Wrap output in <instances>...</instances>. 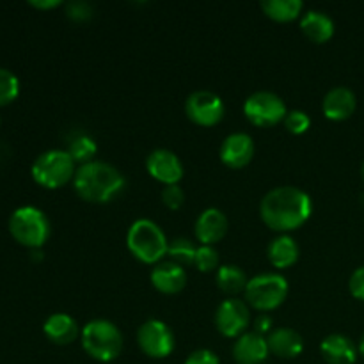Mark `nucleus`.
Masks as SVG:
<instances>
[{
	"label": "nucleus",
	"instance_id": "obj_10",
	"mask_svg": "<svg viewBox=\"0 0 364 364\" xmlns=\"http://www.w3.org/2000/svg\"><path fill=\"white\" fill-rule=\"evenodd\" d=\"M185 112L199 127H215L224 117V102L212 91H196L185 102Z\"/></svg>",
	"mask_w": 364,
	"mask_h": 364
},
{
	"label": "nucleus",
	"instance_id": "obj_5",
	"mask_svg": "<svg viewBox=\"0 0 364 364\" xmlns=\"http://www.w3.org/2000/svg\"><path fill=\"white\" fill-rule=\"evenodd\" d=\"M31 173L36 183L41 187L60 188L75 178L77 164L66 149H50L34 160Z\"/></svg>",
	"mask_w": 364,
	"mask_h": 364
},
{
	"label": "nucleus",
	"instance_id": "obj_9",
	"mask_svg": "<svg viewBox=\"0 0 364 364\" xmlns=\"http://www.w3.org/2000/svg\"><path fill=\"white\" fill-rule=\"evenodd\" d=\"M137 345L148 358L164 359L173 354L174 334L162 320H148L139 327Z\"/></svg>",
	"mask_w": 364,
	"mask_h": 364
},
{
	"label": "nucleus",
	"instance_id": "obj_26",
	"mask_svg": "<svg viewBox=\"0 0 364 364\" xmlns=\"http://www.w3.org/2000/svg\"><path fill=\"white\" fill-rule=\"evenodd\" d=\"M196 252H198V247L188 238H174L169 244V249H167V255H169L171 262L178 263L181 267L194 265Z\"/></svg>",
	"mask_w": 364,
	"mask_h": 364
},
{
	"label": "nucleus",
	"instance_id": "obj_1",
	"mask_svg": "<svg viewBox=\"0 0 364 364\" xmlns=\"http://www.w3.org/2000/svg\"><path fill=\"white\" fill-rule=\"evenodd\" d=\"M311 213L313 201L308 192L290 185L272 188L259 205L263 223L279 233L299 230L308 223Z\"/></svg>",
	"mask_w": 364,
	"mask_h": 364
},
{
	"label": "nucleus",
	"instance_id": "obj_24",
	"mask_svg": "<svg viewBox=\"0 0 364 364\" xmlns=\"http://www.w3.org/2000/svg\"><path fill=\"white\" fill-rule=\"evenodd\" d=\"M217 287L220 291L228 295H237L240 291H245L249 279L245 277V272L240 267L235 265H223L217 270Z\"/></svg>",
	"mask_w": 364,
	"mask_h": 364
},
{
	"label": "nucleus",
	"instance_id": "obj_34",
	"mask_svg": "<svg viewBox=\"0 0 364 364\" xmlns=\"http://www.w3.org/2000/svg\"><path fill=\"white\" fill-rule=\"evenodd\" d=\"M255 333L259 336H265L267 333H272V318L269 315H259L255 318Z\"/></svg>",
	"mask_w": 364,
	"mask_h": 364
},
{
	"label": "nucleus",
	"instance_id": "obj_15",
	"mask_svg": "<svg viewBox=\"0 0 364 364\" xmlns=\"http://www.w3.org/2000/svg\"><path fill=\"white\" fill-rule=\"evenodd\" d=\"M228 217L219 208H206L196 220V237L201 245H213L228 233Z\"/></svg>",
	"mask_w": 364,
	"mask_h": 364
},
{
	"label": "nucleus",
	"instance_id": "obj_30",
	"mask_svg": "<svg viewBox=\"0 0 364 364\" xmlns=\"http://www.w3.org/2000/svg\"><path fill=\"white\" fill-rule=\"evenodd\" d=\"M162 203L169 210H180L185 203V192L180 185H166L162 191Z\"/></svg>",
	"mask_w": 364,
	"mask_h": 364
},
{
	"label": "nucleus",
	"instance_id": "obj_36",
	"mask_svg": "<svg viewBox=\"0 0 364 364\" xmlns=\"http://www.w3.org/2000/svg\"><path fill=\"white\" fill-rule=\"evenodd\" d=\"M358 350H359V354L363 355L364 358V334L361 336V341H359V347H358Z\"/></svg>",
	"mask_w": 364,
	"mask_h": 364
},
{
	"label": "nucleus",
	"instance_id": "obj_37",
	"mask_svg": "<svg viewBox=\"0 0 364 364\" xmlns=\"http://www.w3.org/2000/svg\"><path fill=\"white\" fill-rule=\"evenodd\" d=\"M361 178H363V181H364V162H363V166H361Z\"/></svg>",
	"mask_w": 364,
	"mask_h": 364
},
{
	"label": "nucleus",
	"instance_id": "obj_23",
	"mask_svg": "<svg viewBox=\"0 0 364 364\" xmlns=\"http://www.w3.org/2000/svg\"><path fill=\"white\" fill-rule=\"evenodd\" d=\"M262 9L270 20L288 23L301 16L304 4L301 0H263Z\"/></svg>",
	"mask_w": 364,
	"mask_h": 364
},
{
	"label": "nucleus",
	"instance_id": "obj_14",
	"mask_svg": "<svg viewBox=\"0 0 364 364\" xmlns=\"http://www.w3.org/2000/svg\"><path fill=\"white\" fill-rule=\"evenodd\" d=\"M149 279L155 290L166 295H176L187 284V272L183 267L174 262H160L149 274Z\"/></svg>",
	"mask_w": 364,
	"mask_h": 364
},
{
	"label": "nucleus",
	"instance_id": "obj_12",
	"mask_svg": "<svg viewBox=\"0 0 364 364\" xmlns=\"http://www.w3.org/2000/svg\"><path fill=\"white\" fill-rule=\"evenodd\" d=\"M149 176L164 185H178L183 178V164L169 149H155L146 159Z\"/></svg>",
	"mask_w": 364,
	"mask_h": 364
},
{
	"label": "nucleus",
	"instance_id": "obj_3",
	"mask_svg": "<svg viewBox=\"0 0 364 364\" xmlns=\"http://www.w3.org/2000/svg\"><path fill=\"white\" fill-rule=\"evenodd\" d=\"M127 245L135 259L146 265H159L169 249L164 231L149 219H139L132 224L127 235Z\"/></svg>",
	"mask_w": 364,
	"mask_h": 364
},
{
	"label": "nucleus",
	"instance_id": "obj_13",
	"mask_svg": "<svg viewBox=\"0 0 364 364\" xmlns=\"http://www.w3.org/2000/svg\"><path fill=\"white\" fill-rule=\"evenodd\" d=\"M220 162L231 169H242L247 166L255 156V141L249 134L238 132V134L228 135L220 146Z\"/></svg>",
	"mask_w": 364,
	"mask_h": 364
},
{
	"label": "nucleus",
	"instance_id": "obj_35",
	"mask_svg": "<svg viewBox=\"0 0 364 364\" xmlns=\"http://www.w3.org/2000/svg\"><path fill=\"white\" fill-rule=\"evenodd\" d=\"M28 4H31L32 7H36V9H52V7L60 6L59 0H41V2H39V0H31Z\"/></svg>",
	"mask_w": 364,
	"mask_h": 364
},
{
	"label": "nucleus",
	"instance_id": "obj_7",
	"mask_svg": "<svg viewBox=\"0 0 364 364\" xmlns=\"http://www.w3.org/2000/svg\"><path fill=\"white\" fill-rule=\"evenodd\" d=\"M245 301L258 311H272L288 297V281L281 274H259L249 279Z\"/></svg>",
	"mask_w": 364,
	"mask_h": 364
},
{
	"label": "nucleus",
	"instance_id": "obj_29",
	"mask_svg": "<svg viewBox=\"0 0 364 364\" xmlns=\"http://www.w3.org/2000/svg\"><path fill=\"white\" fill-rule=\"evenodd\" d=\"M283 124L290 134L302 135L308 132L309 127H311V119H309V116L304 110H291V112L287 114Z\"/></svg>",
	"mask_w": 364,
	"mask_h": 364
},
{
	"label": "nucleus",
	"instance_id": "obj_11",
	"mask_svg": "<svg viewBox=\"0 0 364 364\" xmlns=\"http://www.w3.org/2000/svg\"><path fill=\"white\" fill-rule=\"evenodd\" d=\"M251 323V313L245 302L238 299H228L217 308L215 327L223 336L240 338Z\"/></svg>",
	"mask_w": 364,
	"mask_h": 364
},
{
	"label": "nucleus",
	"instance_id": "obj_16",
	"mask_svg": "<svg viewBox=\"0 0 364 364\" xmlns=\"http://www.w3.org/2000/svg\"><path fill=\"white\" fill-rule=\"evenodd\" d=\"M269 343L265 336H259L255 331L242 334L233 345V359L237 364H263L269 358Z\"/></svg>",
	"mask_w": 364,
	"mask_h": 364
},
{
	"label": "nucleus",
	"instance_id": "obj_8",
	"mask_svg": "<svg viewBox=\"0 0 364 364\" xmlns=\"http://www.w3.org/2000/svg\"><path fill=\"white\" fill-rule=\"evenodd\" d=\"M244 114L255 127L269 128L284 121L288 110L281 96L270 91H258L244 103Z\"/></svg>",
	"mask_w": 364,
	"mask_h": 364
},
{
	"label": "nucleus",
	"instance_id": "obj_19",
	"mask_svg": "<svg viewBox=\"0 0 364 364\" xmlns=\"http://www.w3.org/2000/svg\"><path fill=\"white\" fill-rule=\"evenodd\" d=\"M320 352L329 364H355L359 350L350 338L343 334H331L320 343Z\"/></svg>",
	"mask_w": 364,
	"mask_h": 364
},
{
	"label": "nucleus",
	"instance_id": "obj_6",
	"mask_svg": "<svg viewBox=\"0 0 364 364\" xmlns=\"http://www.w3.org/2000/svg\"><path fill=\"white\" fill-rule=\"evenodd\" d=\"M9 231L18 244L28 249H41L50 237V223L45 213L34 206L14 210L9 219Z\"/></svg>",
	"mask_w": 364,
	"mask_h": 364
},
{
	"label": "nucleus",
	"instance_id": "obj_18",
	"mask_svg": "<svg viewBox=\"0 0 364 364\" xmlns=\"http://www.w3.org/2000/svg\"><path fill=\"white\" fill-rule=\"evenodd\" d=\"M267 343H269L270 354L281 359H295L304 350V340L301 334L288 327L272 331L267 338Z\"/></svg>",
	"mask_w": 364,
	"mask_h": 364
},
{
	"label": "nucleus",
	"instance_id": "obj_22",
	"mask_svg": "<svg viewBox=\"0 0 364 364\" xmlns=\"http://www.w3.org/2000/svg\"><path fill=\"white\" fill-rule=\"evenodd\" d=\"M267 256H269V262L276 269H290L299 259V245L291 237L281 235V237L274 238L270 242L269 249H267Z\"/></svg>",
	"mask_w": 364,
	"mask_h": 364
},
{
	"label": "nucleus",
	"instance_id": "obj_17",
	"mask_svg": "<svg viewBox=\"0 0 364 364\" xmlns=\"http://www.w3.org/2000/svg\"><path fill=\"white\" fill-rule=\"evenodd\" d=\"M358 98L348 87H334L326 95L322 102L323 116L331 121H345L355 112Z\"/></svg>",
	"mask_w": 364,
	"mask_h": 364
},
{
	"label": "nucleus",
	"instance_id": "obj_32",
	"mask_svg": "<svg viewBox=\"0 0 364 364\" xmlns=\"http://www.w3.org/2000/svg\"><path fill=\"white\" fill-rule=\"evenodd\" d=\"M348 290H350L352 297L364 302V265L354 270L350 281H348Z\"/></svg>",
	"mask_w": 364,
	"mask_h": 364
},
{
	"label": "nucleus",
	"instance_id": "obj_25",
	"mask_svg": "<svg viewBox=\"0 0 364 364\" xmlns=\"http://www.w3.org/2000/svg\"><path fill=\"white\" fill-rule=\"evenodd\" d=\"M66 151L70 153V156L73 159L75 164H78V166H84V164L92 162L96 151H98V146H96V142L92 141L89 135L78 134L77 137L71 139L70 148H68Z\"/></svg>",
	"mask_w": 364,
	"mask_h": 364
},
{
	"label": "nucleus",
	"instance_id": "obj_27",
	"mask_svg": "<svg viewBox=\"0 0 364 364\" xmlns=\"http://www.w3.org/2000/svg\"><path fill=\"white\" fill-rule=\"evenodd\" d=\"M20 92V82L16 75L11 73L6 68H0V107L14 102Z\"/></svg>",
	"mask_w": 364,
	"mask_h": 364
},
{
	"label": "nucleus",
	"instance_id": "obj_20",
	"mask_svg": "<svg viewBox=\"0 0 364 364\" xmlns=\"http://www.w3.org/2000/svg\"><path fill=\"white\" fill-rule=\"evenodd\" d=\"M43 333L55 345L73 343L82 334L80 329H78V323L70 315H64V313H55V315L48 316L46 322L43 323Z\"/></svg>",
	"mask_w": 364,
	"mask_h": 364
},
{
	"label": "nucleus",
	"instance_id": "obj_31",
	"mask_svg": "<svg viewBox=\"0 0 364 364\" xmlns=\"http://www.w3.org/2000/svg\"><path fill=\"white\" fill-rule=\"evenodd\" d=\"M66 14L68 18H71V20L75 21H85L92 16V7L91 4L82 2V0H78V2H70L66 4Z\"/></svg>",
	"mask_w": 364,
	"mask_h": 364
},
{
	"label": "nucleus",
	"instance_id": "obj_28",
	"mask_svg": "<svg viewBox=\"0 0 364 364\" xmlns=\"http://www.w3.org/2000/svg\"><path fill=\"white\" fill-rule=\"evenodd\" d=\"M194 265L201 272L215 270L217 265H219V252L213 249V245H201V247H198V252H196Z\"/></svg>",
	"mask_w": 364,
	"mask_h": 364
},
{
	"label": "nucleus",
	"instance_id": "obj_2",
	"mask_svg": "<svg viewBox=\"0 0 364 364\" xmlns=\"http://www.w3.org/2000/svg\"><path fill=\"white\" fill-rule=\"evenodd\" d=\"M73 187L78 198L84 201L103 205L121 194V191L124 188V178L110 164L92 160V162L77 167Z\"/></svg>",
	"mask_w": 364,
	"mask_h": 364
},
{
	"label": "nucleus",
	"instance_id": "obj_33",
	"mask_svg": "<svg viewBox=\"0 0 364 364\" xmlns=\"http://www.w3.org/2000/svg\"><path fill=\"white\" fill-rule=\"evenodd\" d=\"M185 364H220V361L212 350L199 348V350H194L185 359Z\"/></svg>",
	"mask_w": 364,
	"mask_h": 364
},
{
	"label": "nucleus",
	"instance_id": "obj_4",
	"mask_svg": "<svg viewBox=\"0 0 364 364\" xmlns=\"http://www.w3.org/2000/svg\"><path fill=\"white\" fill-rule=\"evenodd\" d=\"M82 348L89 358L100 363H110L123 350V334L109 320H92L80 334Z\"/></svg>",
	"mask_w": 364,
	"mask_h": 364
},
{
	"label": "nucleus",
	"instance_id": "obj_21",
	"mask_svg": "<svg viewBox=\"0 0 364 364\" xmlns=\"http://www.w3.org/2000/svg\"><path fill=\"white\" fill-rule=\"evenodd\" d=\"M301 28L315 43H327L334 36V21L322 11H308L301 18Z\"/></svg>",
	"mask_w": 364,
	"mask_h": 364
}]
</instances>
